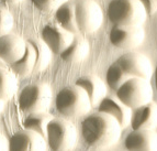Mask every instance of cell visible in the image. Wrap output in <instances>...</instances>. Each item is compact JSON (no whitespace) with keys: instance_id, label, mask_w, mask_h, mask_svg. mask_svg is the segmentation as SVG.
<instances>
[{"instance_id":"1","label":"cell","mask_w":157,"mask_h":151,"mask_svg":"<svg viewBox=\"0 0 157 151\" xmlns=\"http://www.w3.org/2000/svg\"><path fill=\"white\" fill-rule=\"evenodd\" d=\"M121 126L110 115L98 111L89 115L81 125L84 140L92 149H107L120 139Z\"/></svg>"},{"instance_id":"2","label":"cell","mask_w":157,"mask_h":151,"mask_svg":"<svg viewBox=\"0 0 157 151\" xmlns=\"http://www.w3.org/2000/svg\"><path fill=\"white\" fill-rule=\"evenodd\" d=\"M108 17L113 26H142L147 14L140 0H111Z\"/></svg>"},{"instance_id":"3","label":"cell","mask_w":157,"mask_h":151,"mask_svg":"<svg viewBox=\"0 0 157 151\" xmlns=\"http://www.w3.org/2000/svg\"><path fill=\"white\" fill-rule=\"evenodd\" d=\"M56 109L67 117H78L89 113L91 104L85 90L77 85L66 86L56 95Z\"/></svg>"},{"instance_id":"4","label":"cell","mask_w":157,"mask_h":151,"mask_svg":"<svg viewBox=\"0 0 157 151\" xmlns=\"http://www.w3.org/2000/svg\"><path fill=\"white\" fill-rule=\"evenodd\" d=\"M117 98L128 108L144 105L152 101L153 88L146 78L128 77V80L115 90Z\"/></svg>"},{"instance_id":"5","label":"cell","mask_w":157,"mask_h":151,"mask_svg":"<svg viewBox=\"0 0 157 151\" xmlns=\"http://www.w3.org/2000/svg\"><path fill=\"white\" fill-rule=\"evenodd\" d=\"M46 141L52 150H71L76 146V127L68 120L53 117L46 128Z\"/></svg>"},{"instance_id":"6","label":"cell","mask_w":157,"mask_h":151,"mask_svg":"<svg viewBox=\"0 0 157 151\" xmlns=\"http://www.w3.org/2000/svg\"><path fill=\"white\" fill-rule=\"evenodd\" d=\"M52 101V90L44 83L28 85L19 95V106L25 114L46 111Z\"/></svg>"},{"instance_id":"7","label":"cell","mask_w":157,"mask_h":151,"mask_svg":"<svg viewBox=\"0 0 157 151\" xmlns=\"http://www.w3.org/2000/svg\"><path fill=\"white\" fill-rule=\"evenodd\" d=\"M74 12L79 32L91 33L101 27L103 14L94 0H77L74 2Z\"/></svg>"},{"instance_id":"8","label":"cell","mask_w":157,"mask_h":151,"mask_svg":"<svg viewBox=\"0 0 157 151\" xmlns=\"http://www.w3.org/2000/svg\"><path fill=\"white\" fill-rule=\"evenodd\" d=\"M145 31L141 26H113L109 39L113 46L123 50L137 48L144 42Z\"/></svg>"},{"instance_id":"9","label":"cell","mask_w":157,"mask_h":151,"mask_svg":"<svg viewBox=\"0 0 157 151\" xmlns=\"http://www.w3.org/2000/svg\"><path fill=\"white\" fill-rule=\"evenodd\" d=\"M117 63L122 67L128 77H142L149 80L153 74L152 63L147 56L142 53H124L117 60Z\"/></svg>"},{"instance_id":"10","label":"cell","mask_w":157,"mask_h":151,"mask_svg":"<svg viewBox=\"0 0 157 151\" xmlns=\"http://www.w3.org/2000/svg\"><path fill=\"white\" fill-rule=\"evenodd\" d=\"M73 33L66 31L57 23H47L41 31V38L52 54H60L71 44L74 39Z\"/></svg>"},{"instance_id":"11","label":"cell","mask_w":157,"mask_h":151,"mask_svg":"<svg viewBox=\"0 0 157 151\" xmlns=\"http://www.w3.org/2000/svg\"><path fill=\"white\" fill-rule=\"evenodd\" d=\"M9 150L16 151H43L46 150V141L43 136L24 129L12 135L9 139Z\"/></svg>"},{"instance_id":"12","label":"cell","mask_w":157,"mask_h":151,"mask_svg":"<svg viewBox=\"0 0 157 151\" xmlns=\"http://www.w3.org/2000/svg\"><path fill=\"white\" fill-rule=\"evenodd\" d=\"M124 146L128 150L157 151V133L152 129H132L126 136Z\"/></svg>"},{"instance_id":"13","label":"cell","mask_w":157,"mask_h":151,"mask_svg":"<svg viewBox=\"0 0 157 151\" xmlns=\"http://www.w3.org/2000/svg\"><path fill=\"white\" fill-rule=\"evenodd\" d=\"M25 42L13 33L0 35V58L3 63L12 64L23 55Z\"/></svg>"},{"instance_id":"14","label":"cell","mask_w":157,"mask_h":151,"mask_svg":"<svg viewBox=\"0 0 157 151\" xmlns=\"http://www.w3.org/2000/svg\"><path fill=\"white\" fill-rule=\"evenodd\" d=\"M130 125L132 129H153L157 127V104L151 101L134 108Z\"/></svg>"},{"instance_id":"15","label":"cell","mask_w":157,"mask_h":151,"mask_svg":"<svg viewBox=\"0 0 157 151\" xmlns=\"http://www.w3.org/2000/svg\"><path fill=\"white\" fill-rule=\"evenodd\" d=\"M98 111L105 113L113 117L121 128H126L131 121L132 111L131 108L125 106L123 103H121L119 99H114L112 97H103L98 104Z\"/></svg>"},{"instance_id":"16","label":"cell","mask_w":157,"mask_h":151,"mask_svg":"<svg viewBox=\"0 0 157 151\" xmlns=\"http://www.w3.org/2000/svg\"><path fill=\"white\" fill-rule=\"evenodd\" d=\"M75 85L85 90L89 98L91 106H97L103 97L107 95V86L105 82L94 75H85L77 78Z\"/></svg>"},{"instance_id":"17","label":"cell","mask_w":157,"mask_h":151,"mask_svg":"<svg viewBox=\"0 0 157 151\" xmlns=\"http://www.w3.org/2000/svg\"><path fill=\"white\" fill-rule=\"evenodd\" d=\"M90 52L89 43L78 34L74 35L73 41L59 54L62 60L68 63H79L88 56Z\"/></svg>"},{"instance_id":"18","label":"cell","mask_w":157,"mask_h":151,"mask_svg":"<svg viewBox=\"0 0 157 151\" xmlns=\"http://www.w3.org/2000/svg\"><path fill=\"white\" fill-rule=\"evenodd\" d=\"M11 70L19 76H26L34 72L35 67V51L33 45L28 41L25 42V51L18 61L10 64Z\"/></svg>"},{"instance_id":"19","label":"cell","mask_w":157,"mask_h":151,"mask_svg":"<svg viewBox=\"0 0 157 151\" xmlns=\"http://www.w3.org/2000/svg\"><path fill=\"white\" fill-rule=\"evenodd\" d=\"M55 18L57 24L65 29L66 31L71 32L73 34L79 33L78 27L75 19V12H74V2L66 1L65 3L60 6L59 8L55 10Z\"/></svg>"},{"instance_id":"20","label":"cell","mask_w":157,"mask_h":151,"mask_svg":"<svg viewBox=\"0 0 157 151\" xmlns=\"http://www.w3.org/2000/svg\"><path fill=\"white\" fill-rule=\"evenodd\" d=\"M52 118V115L46 111L29 114V116L23 120V127L24 129H29L40 133L46 139V128Z\"/></svg>"},{"instance_id":"21","label":"cell","mask_w":157,"mask_h":151,"mask_svg":"<svg viewBox=\"0 0 157 151\" xmlns=\"http://www.w3.org/2000/svg\"><path fill=\"white\" fill-rule=\"evenodd\" d=\"M29 42L33 45L35 51V67L34 72H42L50 65L52 60V52L47 48L42 40H29ZM33 72V73H34Z\"/></svg>"},{"instance_id":"22","label":"cell","mask_w":157,"mask_h":151,"mask_svg":"<svg viewBox=\"0 0 157 151\" xmlns=\"http://www.w3.org/2000/svg\"><path fill=\"white\" fill-rule=\"evenodd\" d=\"M18 88V82L12 72L0 66V99L6 101L12 97Z\"/></svg>"},{"instance_id":"23","label":"cell","mask_w":157,"mask_h":151,"mask_svg":"<svg viewBox=\"0 0 157 151\" xmlns=\"http://www.w3.org/2000/svg\"><path fill=\"white\" fill-rule=\"evenodd\" d=\"M128 78V76L122 70V67L117 63V61L111 64L105 73V80H107L108 86L113 90L118 89Z\"/></svg>"},{"instance_id":"24","label":"cell","mask_w":157,"mask_h":151,"mask_svg":"<svg viewBox=\"0 0 157 151\" xmlns=\"http://www.w3.org/2000/svg\"><path fill=\"white\" fill-rule=\"evenodd\" d=\"M13 26V18L10 11L6 8H0V35L9 33Z\"/></svg>"},{"instance_id":"25","label":"cell","mask_w":157,"mask_h":151,"mask_svg":"<svg viewBox=\"0 0 157 151\" xmlns=\"http://www.w3.org/2000/svg\"><path fill=\"white\" fill-rule=\"evenodd\" d=\"M66 1H68V0H32V2L34 3V6L36 8H39L42 11H45V12L56 10Z\"/></svg>"},{"instance_id":"26","label":"cell","mask_w":157,"mask_h":151,"mask_svg":"<svg viewBox=\"0 0 157 151\" xmlns=\"http://www.w3.org/2000/svg\"><path fill=\"white\" fill-rule=\"evenodd\" d=\"M144 7L147 14H154L157 12V0H140Z\"/></svg>"},{"instance_id":"27","label":"cell","mask_w":157,"mask_h":151,"mask_svg":"<svg viewBox=\"0 0 157 151\" xmlns=\"http://www.w3.org/2000/svg\"><path fill=\"white\" fill-rule=\"evenodd\" d=\"M6 150H9V140H7V138L0 133V151Z\"/></svg>"},{"instance_id":"28","label":"cell","mask_w":157,"mask_h":151,"mask_svg":"<svg viewBox=\"0 0 157 151\" xmlns=\"http://www.w3.org/2000/svg\"><path fill=\"white\" fill-rule=\"evenodd\" d=\"M0 1H2V2H8V3H18V2H21L22 0H0Z\"/></svg>"},{"instance_id":"29","label":"cell","mask_w":157,"mask_h":151,"mask_svg":"<svg viewBox=\"0 0 157 151\" xmlns=\"http://www.w3.org/2000/svg\"><path fill=\"white\" fill-rule=\"evenodd\" d=\"M3 108H5V104H3L2 99H0V114L3 111Z\"/></svg>"},{"instance_id":"30","label":"cell","mask_w":157,"mask_h":151,"mask_svg":"<svg viewBox=\"0 0 157 151\" xmlns=\"http://www.w3.org/2000/svg\"><path fill=\"white\" fill-rule=\"evenodd\" d=\"M155 87L157 89V65H156V69H155Z\"/></svg>"},{"instance_id":"31","label":"cell","mask_w":157,"mask_h":151,"mask_svg":"<svg viewBox=\"0 0 157 151\" xmlns=\"http://www.w3.org/2000/svg\"><path fill=\"white\" fill-rule=\"evenodd\" d=\"M1 62H2V61H1V58H0V66H1Z\"/></svg>"}]
</instances>
